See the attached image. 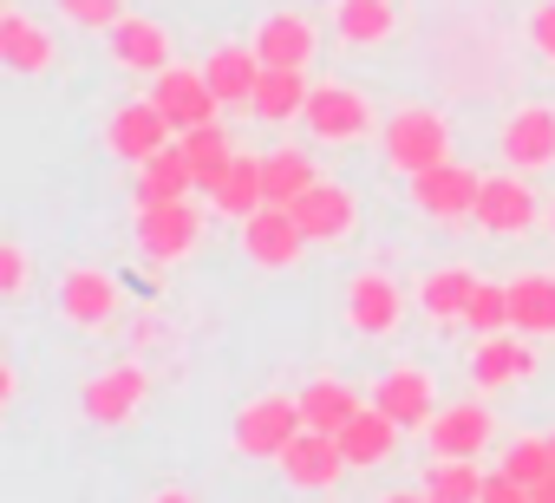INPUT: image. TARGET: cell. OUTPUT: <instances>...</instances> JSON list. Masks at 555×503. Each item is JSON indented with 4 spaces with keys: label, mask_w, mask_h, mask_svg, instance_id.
Instances as JSON below:
<instances>
[{
    "label": "cell",
    "mask_w": 555,
    "mask_h": 503,
    "mask_svg": "<svg viewBox=\"0 0 555 503\" xmlns=\"http://www.w3.org/2000/svg\"><path fill=\"white\" fill-rule=\"evenodd\" d=\"M379 151H386L392 170L418 177V170H431V164L451 157V125L438 112H392L386 131H379Z\"/></svg>",
    "instance_id": "6da1fadb"
},
{
    "label": "cell",
    "mask_w": 555,
    "mask_h": 503,
    "mask_svg": "<svg viewBox=\"0 0 555 503\" xmlns=\"http://www.w3.org/2000/svg\"><path fill=\"white\" fill-rule=\"evenodd\" d=\"M477 196H483V177L470 164H457V157H444V164H431V170L412 177V203L431 222H470L477 216Z\"/></svg>",
    "instance_id": "7a4b0ae2"
},
{
    "label": "cell",
    "mask_w": 555,
    "mask_h": 503,
    "mask_svg": "<svg viewBox=\"0 0 555 503\" xmlns=\"http://www.w3.org/2000/svg\"><path fill=\"white\" fill-rule=\"evenodd\" d=\"M301 248H308V229L288 203H261L255 216H242V256L255 269H288L301 262Z\"/></svg>",
    "instance_id": "3957f363"
},
{
    "label": "cell",
    "mask_w": 555,
    "mask_h": 503,
    "mask_svg": "<svg viewBox=\"0 0 555 503\" xmlns=\"http://www.w3.org/2000/svg\"><path fill=\"white\" fill-rule=\"evenodd\" d=\"M308 418H301V399H282V392H268V399H255V405H242L235 412V451L242 457H282L288 451V438L301 431Z\"/></svg>",
    "instance_id": "277c9868"
},
{
    "label": "cell",
    "mask_w": 555,
    "mask_h": 503,
    "mask_svg": "<svg viewBox=\"0 0 555 503\" xmlns=\"http://www.w3.org/2000/svg\"><path fill=\"white\" fill-rule=\"evenodd\" d=\"M274 464H282V477H288L295 490H334L340 470H353L347 451H340V431H321V425H301Z\"/></svg>",
    "instance_id": "5b68a950"
},
{
    "label": "cell",
    "mask_w": 555,
    "mask_h": 503,
    "mask_svg": "<svg viewBox=\"0 0 555 503\" xmlns=\"http://www.w3.org/2000/svg\"><path fill=\"white\" fill-rule=\"evenodd\" d=\"M138 256L144 262H183L190 248H196V235H203V216L177 196V203H151V209H138Z\"/></svg>",
    "instance_id": "8992f818"
},
{
    "label": "cell",
    "mask_w": 555,
    "mask_h": 503,
    "mask_svg": "<svg viewBox=\"0 0 555 503\" xmlns=\"http://www.w3.org/2000/svg\"><path fill=\"white\" fill-rule=\"evenodd\" d=\"M535 216H542V203L529 190V170H503V177H483V196H477L470 222L483 235H522V229H535Z\"/></svg>",
    "instance_id": "52a82bcc"
},
{
    "label": "cell",
    "mask_w": 555,
    "mask_h": 503,
    "mask_svg": "<svg viewBox=\"0 0 555 503\" xmlns=\"http://www.w3.org/2000/svg\"><path fill=\"white\" fill-rule=\"evenodd\" d=\"M490 431H496L490 405L457 399V405H438V418L425 425V444H431V457H483L490 451Z\"/></svg>",
    "instance_id": "ba28073f"
},
{
    "label": "cell",
    "mask_w": 555,
    "mask_h": 503,
    "mask_svg": "<svg viewBox=\"0 0 555 503\" xmlns=\"http://www.w3.org/2000/svg\"><path fill=\"white\" fill-rule=\"evenodd\" d=\"M151 99H157V112H164L177 131H190V125H209V118L222 112L216 86H209L203 73H190V66H164V73L151 79Z\"/></svg>",
    "instance_id": "9c48e42d"
},
{
    "label": "cell",
    "mask_w": 555,
    "mask_h": 503,
    "mask_svg": "<svg viewBox=\"0 0 555 503\" xmlns=\"http://www.w3.org/2000/svg\"><path fill=\"white\" fill-rule=\"evenodd\" d=\"M170 138H177V125L157 112V99H131V105H118V112H112V125H105V144H112L125 164L157 157Z\"/></svg>",
    "instance_id": "30bf717a"
},
{
    "label": "cell",
    "mask_w": 555,
    "mask_h": 503,
    "mask_svg": "<svg viewBox=\"0 0 555 503\" xmlns=\"http://www.w3.org/2000/svg\"><path fill=\"white\" fill-rule=\"evenodd\" d=\"M301 125H308L314 138H327V144H353V138H366L373 112H366V99H360L353 86H314Z\"/></svg>",
    "instance_id": "8fae6325"
},
{
    "label": "cell",
    "mask_w": 555,
    "mask_h": 503,
    "mask_svg": "<svg viewBox=\"0 0 555 503\" xmlns=\"http://www.w3.org/2000/svg\"><path fill=\"white\" fill-rule=\"evenodd\" d=\"M529 373H535V347H529V334H522V327L483 334V340H477V353H470V386H483V392L516 386V379H529Z\"/></svg>",
    "instance_id": "7c38bea8"
},
{
    "label": "cell",
    "mask_w": 555,
    "mask_h": 503,
    "mask_svg": "<svg viewBox=\"0 0 555 503\" xmlns=\"http://www.w3.org/2000/svg\"><path fill=\"white\" fill-rule=\"evenodd\" d=\"M144 392H151V373L125 360V366H112V373L86 379V392H79V412H86L92 425H125V418L144 405Z\"/></svg>",
    "instance_id": "4fadbf2b"
},
{
    "label": "cell",
    "mask_w": 555,
    "mask_h": 503,
    "mask_svg": "<svg viewBox=\"0 0 555 503\" xmlns=\"http://www.w3.org/2000/svg\"><path fill=\"white\" fill-rule=\"evenodd\" d=\"M496 151H503L509 170H548V164H555V105H522V112L503 125Z\"/></svg>",
    "instance_id": "5bb4252c"
},
{
    "label": "cell",
    "mask_w": 555,
    "mask_h": 503,
    "mask_svg": "<svg viewBox=\"0 0 555 503\" xmlns=\"http://www.w3.org/2000/svg\"><path fill=\"white\" fill-rule=\"evenodd\" d=\"M399 314H405V295H399L392 275H353V288H347V321H353V334L386 340V334L399 327Z\"/></svg>",
    "instance_id": "9a60e30c"
},
{
    "label": "cell",
    "mask_w": 555,
    "mask_h": 503,
    "mask_svg": "<svg viewBox=\"0 0 555 503\" xmlns=\"http://www.w3.org/2000/svg\"><path fill=\"white\" fill-rule=\"evenodd\" d=\"M295 216H301V229H308V242H340L347 229H353V216H360V203H353V190H340V183H314V190H301L295 203H288Z\"/></svg>",
    "instance_id": "2e32d148"
},
{
    "label": "cell",
    "mask_w": 555,
    "mask_h": 503,
    "mask_svg": "<svg viewBox=\"0 0 555 503\" xmlns=\"http://www.w3.org/2000/svg\"><path fill=\"white\" fill-rule=\"evenodd\" d=\"M373 405H379V412H392L405 431H418V425H431V418H438V392H431V379H425L418 366H392V373L373 386Z\"/></svg>",
    "instance_id": "e0dca14e"
},
{
    "label": "cell",
    "mask_w": 555,
    "mask_h": 503,
    "mask_svg": "<svg viewBox=\"0 0 555 503\" xmlns=\"http://www.w3.org/2000/svg\"><path fill=\"white\" fill-rule=\"evenodd\" d=\"M308 66H261V86H255V99H248V112L261 118V125H295L301 112H308Z\"/></svg>",
    "instance_id": "ac0fdd59"
},
{
    "label": "cell",
    "mask_w": 555,
    "mask_h": 503,
    "mask_svg": "<svg viewBox=\"0 0 555 503\" xmlns=\"http://www.w3.org/2000/svg\"><path fill=\"white\" fill-rule=\"evenodd\" d=\"M60 314H66L73 327H105V321L118 314V282H112L105 269H73V275L60 282Z\"/></svg>",
    "instance_id": "d6986e66"
},
{
    "label": "cell",
    "mask_w": 555,
    "mask_h": 503,
    "mask_svg": "<svg viewBox=\"0 0 555 503\" xmlns=\"http://www.w3.org/2000/svg\"><path fill=\"white\" fill-rule=\"evenodd\" d=\"M399 431H405V425L366 399V405H360V412L340 425V451H347V464H353V470H366V464H386V457H392Z\"/></svg>",
    "instance_id": "ffe728a7"
},
{
    "label": "cell",
    "mask_w": 555,
    "mask_h": 503,
    "mask_svg": "<svg viewBox=\"0 0 555 503\" xmlns=\"http://www.w3.org/2000/svg\"><path fill=\"white\" fill-rule=\"evenodd\" d=\"M105 40H112V60H118L125 73H151V79H157V73L170 66V34H164L157 21H138V14H125V21H118Z\"/></svg>",
    "instance_id": "44dd1931"
},
{
    "label": "cell",
    "mask_w": 555,
    "mask_h": 503,
    "mask_svg": "<svg viewBox=\"0 0 555 503\" xmlns=\"http://www.w3.org/2000/svg\"><path fill=\"white\" fill-rule=\"evenodd\" d=\"M177 144H183V157H190V170H196V190H203V196H216V190H222V177L235 170V144H229L222 118L177 131Z\"/></svg>",
    "instance_id": "7402d4cb"
},
{
    "label": "cell",
    "mask_w": 555,
    "mask_h": 503,
    "mask_svg": "<svg viewBox=\"0 0 555 503\" xmlns=\"http://www.w3.org/2000/svg\"><path fill=\"white\" fill-rule=\"evenodd\" d=\"M190 190H196V170H190L183 144L170 138L157 157H144V164H138V190H131V203H138V209H151V203H177V196H190Z\"/></svg>",
    "instance_id": "603a6c76"
},
{
    "label": "cell",
    "mask_w": 555,
    "mask_h": 503,
    "mask_svg": "<svg viewBox=\"0 0 555 503\" xmlns=\"http://www.w3.org/2000/svg\"><path fill=\"white\" fill-rule=\"evenodd\" d=\"M548 470H555L548 438H516V444L503 451V470H490L483 496H535V483H542Z\"/></svg>",
    "instance_id": "cb8c5ba5"
},
{
    "label": "cell",
    "mask_w": 555,
    "mask_h": 503,
    "mask_svg": "<svg viewBox=\"0 0 555 503\" xmlns=\"http://www.w3.org/2000/svg\"><path fill=\"white\" fill-rule=\"evenodd\" d=\"M0 66L8 73H21V79H34V73H47L53 66V34L47 27H34L27 14H0Z\"/></svg>",
    "instance_id": "d4e9b609"
},
{
    "label": "cell",
    "mask_w": 555,
    "mask_h": 503,
    "mask_svg": "<svg viewBox=\"0 0 555 503\" xmlns=\"http://www.w3.org/2000/svg\"><path fill=\"white\" fill-rule=\"evenodd\" d=\"M255 53H261V66H308L314 60V21H301V14H261Z\"/></svg>",
    "instance_id": "484cf974"
},
{
    "label": "cell",
    "mask_w": 555,
    "mask_h": 503,
    "mask_svg": "<svg viewBox=\"0 0 555 503\" xmlns=\"http://www.w3.org/2000/svg\"><path fill=\"white\" fill-rule=\"evenodd\" d=\"M203 79L216 86L222 105H248L255 86H261V53H255V40H248V47H216V53L203 60Z\"/></svg>",
    "instance_id": "4316f807"
},
{
    "label": "cell",
    "mask_w": 555,
    "mask_h": 503,
    "mask_svg": "<svg viewBox=\"0 0 555 503\" xmlns=\"http://www.w3.org/2000/svg\"><path fill=\"white\" fill-rule=\"evenodd\" d=\"M509 327H522L529 340L555 334V275H516L509 282Z\"/></svg>",
    "instance_id": "83f0119b"
},
{
    "label": "cell",
    "mask_w": 555,
    "mask_h": 503,
    "mask_svg": "<svg viewBox=\"0 0 555 503\" xmlns=\"http://www.w3.org/2000/svg\"><path fill=\"white\" fill-rule=\"evenodd\" d=\"M295 399H301V418H308V425H321V431H340V425L366 405L347 379H308Z\"/></svg>",
    "instance_id": "f1b7e54d"
},
{
    "label": "cell",
    "mask_w": 555,
    "mask_h": 503,
    "mask_svg": "<svg viewBox=\"0 0 555 503\" xmlns=\"http://www.w3.org/2000/svg\"><path fill=\"white\" fill-rule=\"evenodd\" d=\"M334 34L347 47H379L392 40V0H340L334 8Z\"/></svg>",
    "instance_id": "f546056e"
},
{
    "label": "cell",
    "mask_w": 555,
    "mask_h": 503,
    "mask_svg": "<svg viewBox=\"0 0 555 503\" xmlns=\"http://www.w3.org/2000/svg\"><path fill=\"white\" fill-rule=\"evenodd\" d=\"M209 203H216L222 216H235V222H242V216H255V209L268 203V183H261V157H248V151H235V170L222 177V190H216Z\"/></svg>",
    "instance_id": "4dcf8cb0"
},
{
    "label": "cell",
    "mask_w": 555,
    "mask_h": 503,
    "mask_svg": "<svg viewBox=\"0 0 555 503\" xmlns=\"http://www.w3.org/2000/svg\"><path fill=\"white\" fill-rule=\"evenodd\" d=\"M470 295H477V275H470V269H438V275L418 282V308H425L431 321H464Z\"/></svg>",
    "instance_id": "1f68e13d"
},
{
    "label": "cell",
    "mask_w": 555,
    "mask_h": 503,
    "mask_svg": "<svg viewBox=\"0 0 555 503\" xmlns=\"http://www.w3.org/2000/svg\"><path fill=\"white\" fill-rule=\"evenodd\" d=\"M261 183H268V203H295L301 190L321 183V170H314L308 151H268L261 157Z\"/></svg>",
    "instance_id": "d6a6232c"
},
{
    "label": "cell",
    "mask_w": 555,
    "mask_h": 503,
    "mask_svg": "<svg viewBox=\"0 0 555 503\" xmlns=\"http://www.w3.org/2000/svg\"><path fill=\"white\" fill-rule=\"evenodd\" d=\"M483 470H477V457H438L425 477H418V490L425 496H438V503H470V496H483Z\"/></svg>",
    "instance_id": "836d02e7"
},
{
    "label": "cell",
    "mask_w": 555,
    "mask_h": 503,
    "mask_svg": "<svg viewBox=\"0 0 555 503\" xmlns=\"http://www.w3.org/2000/svg\"><path fill=\"white\" fill-rule=\"evenodd\" d=\"M464 327L483 340V334H503L509 327V288H496V282H477V295H470V308H464Z\"/></svg>",
    "instance_id": "e575fe53"
},
{
    "label": "cell",
    "mask_w": 555,
    "mask_h": 503,
    "mask_svg": "<svg viewBox=\"0 0 555 503\" xmlns=\"http://www.w3.org/2000/svg\"><path fill=\"white\" fill-rule=\"evenodd\" d=\"M53 8H60L73 27H86V34H112V27L125 21V0H53Z\"/></svg>",
    "instance_id": "d590c367"
},
{
    "label": "cell",
    "mask_w": 555,
    "mask_h": 503,
    "mask_svg": "<svg viewBox=\"0 0 555 503\" xmlns=\"http://www.w3.org/2000/svg\"><path fill=\"white\" fill-rule=\"evenodd\" d=\"M529 47H535V53L555 66V0H542V8L529 14Z\"/></svg>",
    "instance_id": "8d00e7d4"
},
{
    "label": "cell",
    "mask_w": 555,
    "mask_h": 503,
    "mask_svg": "<svg viewBox=\"0 0 555 503\" xmlns=\"http://www.w3.org/2000/svg\"><path fill=\"white\" fill-rule=\"evenodd\" d=\"M21 282H27V248H0V295H21Z\"/></svg>",
    "instance_id": "74e56055"
},
{
    "label": "cell",
    "mask_w": 555,
    "mask_h": 503,
    "mask_svg": "<svg viewBox=\"0 0 555 503\" xmlns=\"http://www.w3.org/2000/svg\"><path fill=\"white\" fill-rule=\"evenodd\" d=\"M548 229H555V203H548Z\"/></svg>",
    "instance_id": "f35d334b"
},
{
    "label": "cell",
    "mask_w": 555,
    "mask_h": 503,
    "mask_svg": "<svg viewBox=\"0 0 555 503\" xmlns=\"http://www.w3.org/2000/svg\"><path fill=\"white\" fill-rule=\"evenodd\" d=\"M548 451H555V438H548Z\"/></svg>",
    "instance_id": "ab89813d"
}]
</instances>
